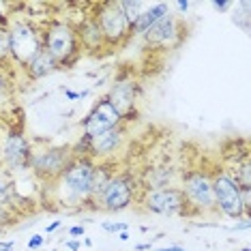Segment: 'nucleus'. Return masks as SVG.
<instances>
[{
    "instance_id": "dca6fc26",
    "label": "nucleus",
    "mask_w": 251,
    "mask_h": 251,
    "mask_svg": "<svg viewBox=\"0 0 251 251\" xmlns=\"http://www.w3.org/2000/svg\"><path fill=\"white\" fill-rule=\"evenodd\" d=\"M172 11V7H170L168 2H157V4H151V7H146L144 11H142V15L138 18V22L133 24V28H131V35H144V32L151 28L155 22H159L163 18L165 13H170Z\"/></svg>"
},
{
    "instance_id": "6ab92c4d",
    "label": "nucleus",
    "mask_w": 251,
    "mask_h": 251,
    "mask_svg": "<svg viewBox=\"0 0 251 251\" xmlns=\"http://www.w3.org/2000/svg\"><path fill=\"white\" fill-rule=\"evenodd\" d=\"M118 4H121V11H123L125 20H127L129 28H133V24L142 15V11L146 9V2H140V0H125V2H118Z\"/></svg>"
},
{
    "instance_id": "a211bd4d",
    "label": "nucleus",
    "mask_w": 251,
    "mask_h": 251,
    "mask_svg": "<svg viewBox=\"0 0 251 251\" xmlns=\"http://www.w3.org/2000/svg\"><path fill=\"white\" fill-rule=\"evenodd\" d=\"M114 174H116V170H112V163L110 161L95 163L93 178H90V198H93L95 204H97V198L101 196V191L105 189V185L110 182V178H112Z\"/></svg>"
},
{
    "instance_id": "9b49d317",
    "label": "nucleus",
    "mask_w": 251,
    "mask_h": 251,
    "mask_svg": "<svg viewBox=\"0 0 251 251\" xmlns=\"http://www.w3.org/2000/svg\"><path fill=\"white\" fill-rule=\"evenodd\" d=\"M123 116L114 110V105L105 99H99L93 105V110L88 112V116L84 118V138H95V135L103 133V131H110L114 127H121Z\"/></svg>"
},
{
    "instance_id": "4468645a",
    "label": "nucleus",
    "mask_w": 251,
    "mask_h": 251,
    "mask_svg": "<svg viewBox=\"0 0 251 251\" xmlns=\"http://www.w3.org/2000/svg\"><path fill=\"white\" fill-rule=\"evenodd\" d=\"M71 26L75 30L79 48L88 50V52H97V50H101L105 45V39L101 35V28L97 24V20L93 18V13L84 15L77 24H71Z\"/></svg>"
},
{
    "instance_id": "f257e3e1",
    "label": "nucleus",
    "mask_w": 251,
    "mask_h": 251,
    "mask_svg": "<svg viewBox=\"0 0 251 251\" xmlns=\"http://www.w3.org/2000/svg\"><path fill=\"white\" fill-rule=\"evenodd\" d=\"M43 50L52 54V58L58 62V67H71L79 60L82 48L77 43L75 30L69 22L52 20L45 26V32H41Z\"/></svg>"
},
{
    "instance_id": "6e6552de",
    "label": "nucleus",
    "mask_w": 251,
    "mask_h": 251,
    "mask_svg": "<svg viewBox=\"0 0 251 251\" xmlns=\"http://www.w3.org/2000/svg\"><path fill=\"white\" fill-rule=\"evenodd\" d=\"M71 161H73L71 146H52V148H45V151L32 152L30 170L41 180L56 182L62 176V172L69 168Z\"/></svg>"
},
{
    "instance_id": "f3484780",
    "label": "nucleus",
    "mask_w": 251,
    "mask_h": 251,
    "mask_svg": "<svg viewBox=\"0 0 251 251\" xmlns=\"http://www.w3.org/2000/svg\"><path fill=\"white\" fill-rule=\"evenodd\" d=\"M56 69H58V62L52 58V54H50L48 50H41V52L26 65V73L30 79H41L45 75H50V73H54Z\"/></svg>"
},
{
    "instance_id": "f03ea898",
    "label": "nucleus",
    "mask_w": 251,
    "mask_h": 251,
    "mask_svg": "<svg viewBox=\"0 0 251 251\" xmlns=\"http://www.w3.org/2000/svg\"><path fill=\"white\" fill-rule=\"evenodd\" d=\"M95 159L90 157H73L69 168L62 172V176L56 180L58 189L62 193V202L73 200L75 204H90V178H93L95 170Z\"/></svg>"
},
{
    "instance_id": "f704fd0d",
    "label": "nucleus",
    "mask_w": 251,
    "mask_h": 251,
    "mask_svg": "<svg viewBox=\"0 0 251 251\" xmlns=\"http://www.w3.org/2000/svg\"><path fill=\"white\" fill-rule=\"evenodd\" d=\"M157 251H185L182 247H163V249H157Z\"/></svg>"
},
{
    "instance_id": "aec40b11",
    "label": "nucleus",
    "mask_w": 251,
    "mask_h": 251,
    "mask_svg": "<svg viewBox=\"0 0 251 251\" xmlns=\"http://www.w3.org/2000/svg\"><path fill=\"white\" fill-rule=\"evenodd\" d=\"M15 198H18V196H15V189L2 178V176H0V206H2V208L13 206V200Z\"/></svg>"
},
{
    "instance_id": "20e7f679",
    "label": "nucleus",
    "mask_w": 251,
    "mask_h": 251,
    "mask_svg": "<svg viewBox=\"0 0 251 251\" xmlns=\"http://www.w3.org/2000/svg\"><path fill=\"white\" fill-rule=\"evenodd\" d=\"M93 9H95L93 18L97 20V24L101 28V35H103L107 48H116V45L125 43L131 37V28L121 11V4L116 0L97 2L93 4Z\"/></svg>"
},
{
    "instance_id": "0eeeda50",
    "label": "nucleus",
    "mask_w": 251,
    "mask_h": 251,
    "mask_svg": "<svg viewBox=\"0 0 251 251\" xmlns=\"http://www.w3.org/2000/svg\"><path fill=\"white\" fill-rule=\"evenodd\" d=\"M142 206L146 213L161 215V217H191V208L187 204L185 193L180 191V187H163V189H152L146 191L142 198Z\"/></svg>"
},
{
    "instance_id": "f8f14e48",
    "label": "nucleus",
    "mask_w": 251,
    "mask_h": 251,
    "mask_svg": "<svg viewBox=\"0 0 251 251\" xmlns=\"http://www.w3.org/2000/svg\"><path fill=\"white\" fill-rule=\"evenodd\" d=\"M142 37H144V41L148 45H155V48H172V45L180 39L178 15L172 13V11L165 13L163 18L159 22H155Z\"/></svg>"
},
{
    "instance_id": "473e14b6",
    "label": "nucleus",
    "mask_w": 251,
    "mask_h": 251,
    "mask_svg": "<svg viewBox=\"0 0 251 251\" xmlns=\"http://www.w3.org/2000/svg\"><path fill=\"white\" fill-rule=\"evenodd\" d=\"M65 95H67V99H79V93H73V90H65Z\"/></svg>"
},
{
    "instance_id": "7c9ffc66",
    "label": "nucleus",
    "mask_w": 251,
    "mask_h": 251,
    "mask_svg": "<svg viewBox=\"0 0 251 251\" xmlns=\"http://www.w3.org/2000/svg\"><path fill=\"white\" fill-rule=\"evenodd\" d=\"M174 7L178 9V11H182V13H187V9H189V2H187V0H178V2H174Z\"/></svg>"
},
{
    "instance_id": "c85d7f7f",
    "label": "nucleus",
    "mask_w": 251,
    "mask_h": 251,
    "mask_svg": "<svg viewBox=\"0 0 251 251\" xmlns=\"http://www.w3.org/2000/svg\"><path fill=\"white\" fill-rule=\"evenodd\" d=\"M60 224H62V221H52L50 226H45V234H52V232H56V230L60 227Z\"/></svg>"
},
{
    "instance_id": "39448f33",
    "label": "nucleus",
    "mask_w": 251,
    "mask_h": 251,
    "mask_svg": "<svg viewBox=\"0 0 251 251\" xmlns=\"http://www.w3.org/2000/svg\"><path fill=\"white\" fill-rule=\"evenodd\" d=\"M213 182V200H215V210L226 215L227 219H241L245 215L243 200H241V187L234 182V178L226 170L210 174Z\"/></svg>"
},
{
    "instance_id": "4be33fe9",
    "label": "nucleus",
    "mask_w": 251,
    "mask_h": 251,
    "mask_svg": "<svg viewBox=\"0 0 251 251\" xmlns=\"http://www.w3.org/2000/svg\"><path fill=\"white\" fill-rule=\"evenodd\" d=\"M9 60V26L0 24V67L7 65Z\"/></svg>"
},
{
    "instance_id": "c9c22d12",
    "label": "nucleus",
    "mask_w": 251,
    "mask_h": 251,
    "mask_svg": "<svg viewBox=\"0 0 251 251\" xmlns=\"http://www.w3.org/2000/svg\"><path fill=\"white\" fill-rule=\"evenodd\" d=\"M118 241H129V234L127 232H121V234H118Z\"/></svg>"
},
{
    "instance_id": "2eb2a0df",
    "label": "nucleus",
    "mask_w": 251,
    "mask_h": 251,
    "mask_svg": "<svg viewBox=\"0 0 251 251\" xmlns=\"http://www.w3.org/2000/svg\"><path fill=\"white\" fill-rule=\"evenodd\" d=\"M105 99L110 101V103L114 105V110H116L125 118L131 112V107L135 105V84L133 82H118V84H114Z\"/></svg>"
},
{
    "instance_id": "2f4dec72",
    "label": "nucleus",
    "mask_w": 251,
    "mask_h": 251,
    "mask_svg": "<svg viewBox=\"0 0 251 251\" xmlns=\"http://www.w3.org/2000/svg\"><path fill=\"white\" fill-rule=\"evenodd\" d=\"M13 247H15L13 241H2V243H0V251H11Z\"/></svg>"
},
{
    "instance_id": "c756f323",
    "label": "nucleus",
    "mask_w": 251,
    "mask_h": 251,
    "mask_svg": "<svg viewBox=\"0 0 251 251\" xmlns=\"http://www.w3.org/2000/svg\"><path fill=\"white\" fill-rule=\"evenodd\" d=\"M71 236H84V226H73L69 230Z\"/></svg>"
},
{
    "instance_id": "7ed1b4c3",
    "label": "nucleus",
    "mask_w": 251,
    "mask_h": 251,
    "mask_svg": "<svg viewBox=\"0 0 251 251\" xmlns=\"http://www.w3.org/2000/svg\"><path fill=\"white\" fill-rule=\"evenodd\" d=\"M43 50L41 32L30 22L15 20L9 24V58L18 67H24Z\"/></svg>"
},
{
    "instance_id": "cd10ccee",
    "label": "nucleus",
    "mask_w": 251,
    "mask_h": 251,
    "mask_svg": "<svg viewBox=\"0 0 251 251\" xmlns=\"http://www.w3.org/2000/svg\"><path fill=\"white\" fill-rule=\"evenodd\" d=\"M213 7H215V9H219V11H226V9H230V7H232V2H226V0H215Z\"/></svg>"
},
{
    "instance_id": "5701e85b",
    "label": "nucleus",
    "mask_w": 251,
    "mask_h": 251,
    "mask_svg": "<svg viewBox=\"0 0 251 251\" xmlns=\"http://www.w3.org/2000/svg\"><path fill=\"white\" fill-rule=\"evenodd\" d=\"M101 227H103L105 232H118V234L127 232V224H103Z\"/></svg>"
},
{
    "instance_id": "9d476101",
    "label": "nucleus",
    "mask_w": 251,
    "mask_h": 251,
    "mask_svg": "<svg viewBox=\"0 0 251 251\" xmlns=\"http://www.w3.org/2000/svg\"><path fill=\"white\" fill-rule=\"evenodd\" d=\"M0 144H2V165H7L11 170H28L30 168L32 146L22 131L11 129Z\"/></svg>"
},
{
    "instance_id": "e433bc0d",
    "label": "nucleus",
    "mask_w": 251,
    "mask_h": 251,
    "mask_svg": "<svg viewBox=\"0 0 251 251\" xmlns=\"http://www.w3.org/2000/svg\"><path fill=\"white\" fill-rule=\"evenodd\" d=\"M241 251H249V247H243V249H241Z\"/></svg>"
},
{
    "instance_id": "a878e982",
    "label": "nucleus",
    "mask_w": 251,
    "mask_h": 251,
    "mask_svg": "<svg viewBox=\"0 0 251 251\" xmlns=\"http://www.w3.org/2000/svg\"><path fill=\"white\" fill-rule=\"evenodd\" d=\"M4 7H7V4L0 2V24H2V26H9V13H4Z\"/></svg>"
},
{
    "instance_id": "b1692460",
    "label": "nucleus",
    "mask_w": 251,
    "mask_h": 251,
    "mask_svg": "<svg viewBox=\"0 0 251 251\" xmlns=\"http://www.w3.org/2000/svg\"><path fill=\"white\" fill-rule=\"evenodd\" d=\"M43 243H45V238L41 234H35V236H30V241H28V249H39Z\"/></svg>"
},
{
    "instance_id": "ddd939ff",
    "label": "nucleus",
    "mask_w": 251,
    "mask_h": 251,
    "mask_svg": "<svg viewBox=\"0 0 251 251\" xmlns=\"http://www.w3.org/2000/svg\"><path fill=\"white\" fill-rule=\"evenodd\" d=\"M125 140V131L123 127H114L110 131L95 135V138H86L88 142V152L86 155L90 159H107L112 155H116V151L123 146Z\"/></svg>"
},
{
    "instance_id": "393cba45",
    "label": "nucleus",
    "mask_w": 251,
    "mask_h": 251,
    "mask_svg": "<svg viewBox=\"0 0 251 251\" xmlns=\"http://www.w3.org/2000/svg\"><path fill=\"white\" fill-rule=\"evenodd\" d=\"M9 219H11V217H9V213H7V208L0 206V232H2V227L9 224Z\"/></svg>"
},
{
    "instance_id": "1a4fd4ad",
    "label": "nucleus",
    "mask_w": 251,
    "mask_h": 251,
    "mask_svg": "<svg viewBox=\"0 0 251 251\" xmlns=\"http://www.w3.org/2000/svg\"><path fill=\"white\" fill-rule=\"evenodd\" d=\"M135 178L133 174L121 172V174H114L110 182L105 185V189L101 191V196L97 198V204L99 208L110 210V213H118V210H125L133 202L135 198Z\"/></svg>"
},
{
    "instance_id": "72a5a7b5",
    "label": "nucleus",
    "mask_w": 251,
    "mask_h": 251,
    "mask_svg": "<svg viewBox=\"0 0 251 251\" xmlns=\"http://www.w3.org/2000/svg\"><path fill=\"white\" fill-rule=\"evenodd\" d=\"M146 249H151V243H144V245H138V247H135V251H146Z\"/></svg>"
},
{
    "instance_id": "423d86ee",
    "label": "nucleus",
    "mask_w": 251,
    "mask_h": 251,
    "mask_svg": "<svg viewBox=\"0 0 251 251\" xmlns=\"http://www.w3.org/2000/svg\"><path fill=\"white\" fill-rule=\"evenodd\" d=\"M180 191L185 193L191 215H202L208 213V210H215L213 182H210V174L206 170H189V172L182 174Z\"/></svg>"
},
{
    "instance_id": "412c9836",
    "label": "nucleus",
    "mask_w": 251,
    "mask_h": 251,
    "mask_svg": "<svg viewBox=\"0 0 251 251\" xmlns=\"http://www.w3.org/2000/svg\"><path fill=\"white\" fill-rule=\"evenodd\" d=\"M2 67H0V103H7L11 99V95H13V82L9 79V75L4 73Z\"/></svg>"
},
{
    "instance_id": "bb28decb",
    "label": "nucleus",
    "mask_w": 251,
    "mask_h": 251,
    "mask_svg": "<svg viewBox=\"0 0 251 251\" xmlns=\"http://www.w3.org/2000/svg\"><path fill=\"white\" fill-rule=\"evenodd\" d=\"M65 247L69 251H79V249H82V243H79V241H65Z\"/></svg>"
}]
</instances>
